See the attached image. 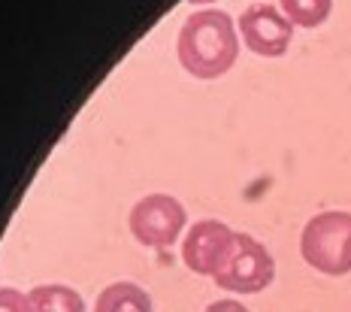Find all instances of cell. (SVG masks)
<instances>
[{
    "label": "cell",
    "instance_id": "6da1fadb",
    "mask_svg": "<svg viewBox=\"0 0 351 312\" xmlns=\"http://www.w3.org/2000/svg\"><path fill=\"white\" fill-rule=\"evenodd\" d=\"M179 64L194 79H218L239 58V31L224 10H197L176 37Z\"/></svg>",
    "mask_w": 351,
    "mask_h": 312
},
{
    "label": "cell",
    "instance_id": "7a4b0ae2",
    "mask_svg": "<svg viewBox=\"0 0 351 312\" xmlns=\"http://www.w3.org/2000/svg\"><path fill=\"white\" fill-rule=\"evenodd\" d=\"M300 255L324 276L351 273V213L327 209L312 215L300 234Z\"/></svg>",
    "mask_w": 351,
    "mask_h": 312
},
{
    "label": "cell",
    "instance_id": "3957f363",
    "mask_svg": "<svg viewBox=\"0 0 351 312\" xmlns=\"http://www.w3.org/2000/svg\"><path fill=\"white\" fill-rule=\"evenodd\" d=\"M276 276V261L269 255V249L261 239L239 234L233 239L230 255L224 258V264L218 267V273L212 276L218 288L233 294H258L263 288H269Z\"/></svg>",
    "mask_w": 351,
    "mask_h": 312
},
{
    "label": "cell",
    "instance_id": "277c9868",
    "mask_svg": "<svg viewBox=\"0 0 351 312\" xmlns=\"http://www.w3.org/2000/svg\"><path fill=\"white\" fill-rule=\"evenodd\" d=\"M185 206L173 197V194H145L134 203L128 215V228L134 239L140 245H149V249H170L176 239L185 230Z\"/></svg>",
    "mask_w": 351,
    "mask_h": 312
},
{
    "label": "cell",
    "instance_id": "5b68a950",
    "mask_svg": "<svg viewBox=\"0 0 351 312\" xmlns=\"http://www.w3.org/2000/svg\"><path fill=\"white\" fill-rule=\"evenodd\" d=\"M237 31L245 46L263 58H282L294 37V25L269 3H252L243 10V16L237 19Z\"/></svg>",
    "mask_w": 351,
    "mask_h": 312
},
{
    "label": "cell",
    "instance_id": "8992f818",
    "mask_svg": "<svg viewBox=\"0 0 351 312\" xmlns=\"http://www.w3.org/2000/svg\"><path fill=\"white\" fill-rule=\"evenodd\" d=\"M233 239H237V230L228 228L224 221L203 219L191 224L182 239V261L197 276H215L224 258L230 255Z\"/></svg>",
    "mask_w": 351,
    "mask_h": 312
},
{
    "label": "cell",
    "instance_id": "52a82bcc",
    "mask_svg": "<svg viewBox=\"0 0 351 312\" xmlns=\"http://www.w3.org/2000/svg\"><path fill=\"white\" fill-rule=\"evenodd\" d=\"M94 312H152V297L136 282H112L97 294Z\"/></svg>",
    "mask_w": 351,
    "mask_h": 312
},
{
    "label": "cell",
    "instance_id": "ba28073f",
    "mask_svg": "<svg viewBox=\"0 0 351 312\" xmlns=\"http://www.w3.org/2000/svg\"><path fill=\"white\" fill-rule=\"evenodd\" d=\"M31 312H85L82 294L67 285H36L27 291Z\"/></svg>",
    "mask_w": 351,
    "mask_h": 312
},
{
    "label": "cell",
    "instance_id": "9c48e42d",
    "mask_svg": "<svg viewBox=\"0 0 351 312\" xmlns=\"http://www.w3.org/2000/svg\"><path fill=\"white\" fill-rule=\"evenodd\" d=\"M279 10L291 25L300 27H318L330 19L333 0H279Z\"/></svg>",
    "mask_w": 351,
    "mask_h": 312
},
{
    "label": "cell",
    "instance_id": "30bf717a",
    "mask_svg": "<svg viewBox=\"0 0 351 312\" xmlns=\"http://www.w3.org/2000/svg\"><path fill=\"white\" fill-rule=\"evenodd\" d=\"M0 312H31L27 294L16 291V288H0Z\"/></svg>",
    "mask_w": 351,
    "mask_h": 312
},
{
    "label": "cell",
    "instance_id": "8fae6325",
    "mask_svg": "<svg viewBox=\"0 0 351 312\" xmlns=\"http://www.w3.org/2000/svg\"><path fill=\"white\" fill-rule=\"evenodd\" d=\"M203 312H252L245 307V303H239V300H233V297H224V300H215V303H209Z\"/></svg>",
    "mask_w": 351,
    "mask_h": 312
},
{
    "label": "cell",
    "instance_id": "7c38bea8",
    "mask_svg": "<svg viewBox=\"0 0 351 312\" xmlns=\"http://www.w3.org/2000/svg\"><path fill=\"white\" fill-rule=\"evenodd\" d=\"M188 3H194V6H200V3H212V0H188Z\"/></svg>",
    "mask_w": 351,
    "mask_h": 312
}]
</instances>
